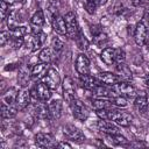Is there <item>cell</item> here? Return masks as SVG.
I'll use <instances>...</instances> for the list:
<instances>
[{
    "mask_svg": "<svg viewBox=\"0 0 149 149\" xmlns=\"http://www.w3.org/2000/svg\"><path fill=\"white\" fill-rule=\"evenodd\" d=\"M43 83H45L51 90H57L59 84H61V77H59V73L56 69H48L47 73L44 74L43 77Z\"/></svg>",
    "mask_w": 149,
    "mask_h": 149,
    "instance_id": "9c48e42d",
    "label": "cell"
},
{
    "mask_svg": "<svg viewBox=\"0 0 149 149\" xmlns=\"http://www.w3.org/2000/svg\"><path fill=\"white\" fill-rule=\"evenodd\" d=\"M10 41H12V47H13L15 50H17V49H20V48L23 45L24 37H12Z\"/></svg>",
    "mask_w": 149,
    "mask_h": 149,
    "instance_id": "60d3db41",
    "label": "cell"
},
{
    "mask_svg": "<svg viewBox=\"0 0 149 149\" xmlns=\"http://www.w3.org/2000/svg\"><path fill=\"white\" fill-rule=\"evenodd\" d=\"M63 133H64V135H65L68 139H70L71 141H74V142H78V143L85 141V135H84V133H83L79 128H77V127H74V126H72V125H66V126L64 127V129H63Z\"/></svg>",
    "mask_w": 149,
    "mask_h": 149,
    "instance_id": "30bf717a",
    "label": "cell"
},
{
    "mask_svg": "<svg viewBox=\"0 0 149 149\" xmlns=\"http://www.w3.org/2000/svg\"><path fill=\"white\" fill-rule=\"evenodd\" d=\"M144 19H146V21H147V23L149 24V13H147V12H146V15H144Z\"/></svg>",
    "mask_w": 149,
    "mask_h": 149,
    "instance_id": "681fc988",
    "label": "cell"
},
{
    "mask_svg": "<svg viewBox=\"0 0 149 149\" xmlns=\"http://www.w3.org/2000/svg\"><path fill=\"white\" fill-rule=\"evenodd\" d=\"M47 40V34H44L42 30L41 31H37V33H33V36H31V47H33V51H36L38 49H41L44 44Z\"/></svg>",
    "mask_w": 149,
    "mask_h": 149,
    "instance_id": "d6986e66",
    "label": "cell"
},
{
    "mask_svg": "<svg viewBox=\"0 0 149 149\" xmlns=\"http://www.w3.org/2000/svg\"><path fill=\"white\" fill-rule=\"evenodd\" d=\"M126 146H127V147H130V148H140V147H146L147 144H146L144 142H140V141H134V142L127 143Z\"/></svg>",
    "mask_w": 149,
    "mask_h": 149,
    "instance_id": "7bdbcfd3",
    "label": "cell"
},
{
    "mask_svg": "<svg viewBox=\"0 0 149 149\" xmlns=\"http://www.w3.org/2000/svg\"><path fill=\"white\" fill-rule=\"evenodd\" d=\"M64 47V42L59 37H54L51 41V48L55 50V52H59Z\"/></svg>",
    "mask_w": 149,
    "mask_h": 149,
    "instance_id": "f35d334b",
    "label": "cell"
},
{
    "mask_svg": "<svg viewBox=\"0 0 149 149\" xmlns=\"http://www.w3.org/2000/svg\"><path fill=\"white\" fill-rule=\"evenodd\" d=\"M107 137L109 139V141L113 143V144H118V146H126L128 143V140L122 136L120 133H116V134H106Z\"/></svg>",
    "mask_w": 149,
    "mask_h": 149,
    "instance_id": "1f68e13d",
    "label": "cell"
},
{
    "mask_svg": "<svg viewBox=\"0 0 149 149\" xmlns=\"http://www.w3.org/2000/svg\"><path fill=\"white\" fill-rule=\"evenodd\" d=\"M63 97L65 99V101L70 105L74 99H76V88H74V84L71 77L66 76L63 79Z\"/></svg>",
    "mask_w": 149,
    "mask_h": 149,
    "instance_id": "8992f818",
    "label": "cell"
},
{
    "mask_svg": "<svg viewBox=\"0 0 149 149\" xmlns=\"http://www.w3.org/2000/svg\"><path fill=\"white\" fill-rule=\"evenodd\" d=\"M91 33L93 36V42L97 45H102L105 42H107V35L102 30V28L98 24L91 26Z\"/></svg>",
    "mask_w": 149,
    "mask_h": 149,
    "instance_id": "2e32d148",
    "label": "cell"
},
{
    "mask_svg": "<svg viewBox=\"0 0 149 149\" xmlns=\"http://www.w3.org/2000/svg\"><path fill=\"white\" fill-rule=\"evenodd\" d=\"M35 144L40 148H56V140L49 133H37L35 135Z\"/></svg>",
    "mask_w": 149,
    "mask_h": 149,
    "instance_id": "52a82bcc",
    "label": "cell"
},
{
    "mask_svg": "<svg viewBox=\"0 0 149 149\" xmlns=\"http://www.w3.org/2000/svg\"><path fill=\"white\" fill-rule=\"evenodd\" d=\"M74 1H79V0H74Z\"/></svg>",
    "mask_w": 149,
    "mask_h": 149,
    "instance_id": "816d5d0a",
    "label": "cell"
},
{
    "mask_svg": "<svg viewBox=\"0 0 149 149\" xmlns=\"http://www.w3.org/2000/svg\"><path fill=\"white\" fill-rule=\"evenodd\" d=\"M108 120L115 122L118 126L128 127L133 122V115L120 109H109V118Z\"/></svg>",
    "mask_w": 149,
    "mask_h": 149,
    "instance_id": "6da1fadb",
    "label": "cell"
},
{
    "mask_svg": "<svg viewBox=\"0 0 149 149\" xmlns=\"http://www.w3.org/2000/svg\"><path fill=\"white\" fill-rule=\"evenodd\" d=\"M98 128L99 130L104 132L105 134H116L120 133V128L118 127V125L111 120H104L100 119V121H98Z\"/></svg>",
    "mask_w": 149,
    "mask_h": 149,
    "instance_id": "9a60e30c",
    "label": "cell"
},
{
    "mask_svg": "<svg viewBox=\"0 0 149 149\" xmlns=\"http://www.w3.org/2000/svg\"><path fill=\"white\" fill-rule=\"evenodd\" d=\"M10 38H12L10 31H6V30L1 31V33H0V45H1V47H3L7 42H9V41H10Z\"/></svg>",
    "mask_w": 149,
    "mask_h": 149,
    "instance_id": "ab89813d",
    "label": "cell"
},
{
    "mask_svg": "<svg viewBox=\"0 0 149 149\" xmlns=\"http://www.w3.org/2000/svg\"><path fill=\"white\" fill-rule=\"evenodd\" d=\"M17 111L19 109L15 106V104H13V105H8V104H5V102L1 104L0 113H1V116L3 119H12V118L16 116Z\"/></svg>",
    "mask_w": 149,
    "mask_h": 149,
    "instance_id": "603a6c76",
    "label": "cell"
},
{
    "mask_svg": "<svg viewBox=\"0 0 149 149\" xmlns=\"http://www.w3.org/2000/svg\"><path fill=\"white\" fill-rule=\"evenodd\" d=\"M47 9H48V14H49V16L51 17V21H52V19H54L56 15H58V14H57V12H58L57 1H56V0H49L48 6H47Z\"/></svg>",
    "mask_w": 149,
    "mask_h": 149,
    "instance_id": "836d02e7",
    "label": "cell"
},
{
    "mask_svg": "<svg viewBox=\"0 0 149 149\" xmlns=\"http://www.w3.org/2000/svg\"><path fill=\"white\" fill-rule=\"evenodd\" d=\"M65 20V24H66V35L70 38H76L78 31L80 30L79 26H78V21H77V16L73 12H68L64 16Z\"/></svg>",
    "mask_w": 149,
    "mask_h": 149,
    "instance_id": "3957f363",
    "label": "cell"
},
{
    "mask_svg": "<svg viewBox=\"0 0 149 149\" xmlns=\"http://www.w3.org/2000/svg\"><path fill=\"white\" fill-rule=\"evenodd\" d=\"M111 102L112 105L116 106V107H126L127 106V99L126 97H122V95H113L112 99H111Z\"/></svg>",
    "mask_w": 149,
    "mask_h": 149,
    "instance_id": "d590c367",
    "label": "cell"
},
{
    "mask_svg": "<svg viewBox=\"0 0 149 149\" xmlns=\"http://www.w3.org/2000/svg\"><path fill=\"white\" fill-rule=\"evenodd\" d=\"M92 92L97 98H106L112 94L113 90H109L106 86H102V84H99L94 90H92Z\"/></svg>",
    "mask_w": 149,
    "mask_h": 149,
    "instance_id": "4dcf8cb0",
    "label": "cell"
},
{
    "mask_svg": "<svg viewBox=\"0 0 149 149\" xmlns=\"http://www.w3.org/2000/svg\"><path fill=\"white\" fill-rule=\"evenodd\" d=\"M69 106L71 107L74 119H77L78 121H85L88 118V111H87L86 106L84 105V102H81L80 100L74 99Z\"/></svg>",
    "mask_w": 149,
    "mask_h": 149,
    "instance_id": "277c9868",
    "label": "cell"
},
{
    "mask_svg": "<svg viewBox=\"0 0 149 149\" xmlns=\"http://www.w3.org/2000/svg\"><path fill=\"white\" fill-rule=\"evenodd\" d=\"M47 71H48L47 63L38 62L35 65H33V68L30 70V74H31V78L33 79H40V78H43L44 77V74L47 73Z\"/></svg>",
    "mask_w": 149,
    "mask_h": 149,
    "instance_id": "44dd1931",
    "label": "cell"
},
{
    "mask_svg": "<svg viewBox=\"0 0 149 149\" xmlns=\"http://www.w3.org/2000/svg\"><path fill=\"white\" fill-rule=\"evenodd\" d=\"M130 2H132L133 6L137 7V6H141L143 3V0H130Z\"/></svg>",
    "mask_w": 149,
    "mask_h": 149,
    "instance_id": "bcb514c9",
    "label": "cell"
},
{
    "mask_svg": "<svg viewBox=\"0 0 149 149\" xmlns=\"http://www.w3.org/2000/svg\"><path fill=\"white\" fill-rule=\"evenodd\" d=\"M90 59L87 58V56H85L84 54H80L77 56V59H76V71L79 76L81 74H87L90 73Z\"/></svg>",
    "mask_w": 149,
    "mask_h": 149,
    "instance_id": "8fae6325",
    "label": "cell"
},
{
    "mask_svg": "<svg viewBox=\"0 0 149 149\" xmlns=\"http://www.w3.org/2000/svg\"><path fill=\"white\" fill-rule=\"evenodd\" d=\"M51 23H52L54 30H55L57 34H59V35H66V24H65V20H64L63 16L56 15V16L52 19Z\"/></svg>",
    "mask_w": 149,
    "mask_h": 149,
    "instance_id": "7402d4cb",
    "label": "cell"
},
{
    "mask_svg": "<svg viewBox=\"0 0 149 149\" xmlns=\"http://www.w3.org/2000/svg\"><path fill=\"white\" fill-rule=\"evenodd\" d=\"M35 112H36V116L40 118V119H49V118H51L49 108H48V105H45L43 101L37 102L35 105Z\"/></svg>",
    "mask_w": 149,
    "mask_h": 149,
    "instance_id": "484cf974",
    "label": "cell"
},
{
    "mask_svg": "<svg viewBox=\"0 0 149 149\" xmlns=\"http://www.w3.org/2000/svg\"><path fill=\"white\" fill-rule=\"evenodd\" d=\"M74 41H76V43H77V47H78L80 50H83V51L87 50V49H88V47H90V43H88L87 38L84 36V34H83V31H81V30H79V31H78V34H77V36H76V38H74Z\"/></svg>",
    "mask_w": 149,
    "mask_h": 149,
    "instance_id": "f546056e",
    "label": "cell"
},
{
    "mask_svg": "<svg viewBox=\"0 0 149 149\" xmlns=\"http://www.w3.org/2000/svg\"><path fill=\"white\" fill-rule=\"evenodd\" d=\"M48 108L50 112V115L52 119H59L62 115V109H63V104L59 99H54L48 104Z\"/></svg>",
    "mask_w": 149,
    "mask_h": 149,
    "instance_id": "ac0fdd59",
    "label": "cell"
},
{
    "mask_svg": "<svg viewBox=\"0 0 149 149\" xmlns=\"http://www.w3.org/2000/svg\"><path fill=\"white\" fill-rule=\"evenodd\" d=\"M27 33H28V29L24 26H17V27H15L14 29L10 30L12 37H24Z\"/></svg>",
    "mask_w": 149,
    "mask_h": 149,
    "instance_id": "e575fe53",
    "label": "cell"
},
{
    "mask_svg": "<svg viewBox=\"0 0 149 149\" xmlns=\"http://www.w3.org/2000/svg\"><path fill=\"white\" fill-rule=\"evenodd\" d=\"M148 97H149V88H148Z\"/></svg>",
    "mask_w": 149,
    "mask_h": 149,
    "instance_id": "f907efd6",
    "label": "cell"
},
{
    "mask_svg": "<svg viewBox=\"0 0 149 149\" xmlns=\"http://www.w3.org/2000/svg\"><path fill=\"white\" fill-rule=\"evenodd\" d=\"M3 1H6L10 7H17V6L20 7L23 2V0H3Z\"/></svg>",
    "mask_w": 149,
    "mask_h": 149,
    "instance_id": "ee69618b",
    "label": "cell"
},
{
    "mask_svg": "<svg viewBox=\"0 0 149 149\" xmlns=\"http://www.w3.org/2000/svg\"><path fill=\"white\" fill-rule=\"evenodd\" d=\"M144 84H146V86L149 88V74H147V76L144 77Z\"/></svg>",
    "mask_w": 149,
    "mask_h": 149,
    "instance_id": "c3c4849f",
    "label": "cell"
},
{
    "mask_svg": "<svg viewBox=\"0 0 149 149\" xmlns=\"http://www.w3.org/2000/svg\"><path fill=\"white\" fill-rule=\"evenodd\" d=\"M148 34H149L148 27L146 26V23H144L143 21H140V22L136 24L135 31H134V40H135V43H136L139 47L146 45V41H147V37H148Z\"/></svg>",
    "mask_w": 149,
    "mask_h": 149,
    "instance_id": "ba28073f",
    "label": "cell"
},
{
    "mask_svg": "<svg viewBox=\"0 0 149 149\" xmlns=\"http://www.w3.org/2000/svg\"><path fill=\"white\" fill-rule=\"evenodd\" d=\"M79 81H80V84H81V86H83L84 88L90 90V91L94 90L99 84H101V83L98 80V78L91 76L90 73L79 76Z\"/></svg>",
    "mask_w": 149,
    "mask_h": 149,
    "instance_id": "e0dca14e",
    "label": "cell"
},
{
    "mask_svg": "<svg viewBox=\"0 0 149 149\" xmlns=\"http://www.w3.org/2000/svg\"><path fill=\"white\" fill-rule=\"evenodd\" d=\"M55 50L52 48H43L38 54V61L43 63H50L55 57Z\"/></svg>",
    "mask_w": 149,
    "mask_h": 149,
    "instance_id": "d4e9b609",
    "label": "cell"
},
{
    "mask_svg": "<svg viewBox=\"0 0 149 149\" xmlns=\"http://www.w3.org/2000/svg\"><path fill=\"white\" fill-rule=\"evenodd\" d=\"M44 21H45V16H44L43 10H42V9L36 10V12L33 14V16L30 17V26H31L33 33L41 31V28H42V26L44 24Z\"/></svg>",
    "mask_w": 149,
    "mask_h": 149,
    "instance_id": "7c38bea8",
    "label": "cell"
},
{
    "mask_svg": "<svg viewBox=\"0 0 149 149\" xmlns=\"http://www.w3.org/2000/svg\"><path fill=\"white\" fill-rule=\"evenodd\" d=\"M35 90H36V94H37L38 101L47 102V101L50 100V98H51V88L45 83L41 81V83L36 84Z\"/></svg>",
    "mask_w": 149,
    "mask_h": 149,
    "instance_id": "4fadbf2b",
    "label": "cell"
},
{
    "mask_svg": "<svg viewBox=\"0 0 149 149\" xmlns=\"http://www.w3.org/2000/svg\"><path fill=\"white\" fill-rule=\"evenodd\" d=\"M125 59H126V54H125L123 49H121V48L115 49V61H116V63L125 62Z\"/></svg>",
    "mask_w": 149,
    "mask_h": 149,
    "instance_id": "b9f144b4",
    "label": "cell"
},
{
    "mask_svg": "<svg viewBox=\"0 0 149 149\" xmlns=\"http://www.w3.org/2000/svg\"><path fill=\"white\" fill-rule=\"evenodd\" d=\"M31 101V92L28 87H22L16 95L15 99V106L17 107L19 111H23L28 107V105Z\"/></svg>",
    "mask_w": 149,
    "mask_h": 149,
    "instance_id": "5b68a950",
    "label": "cell"
},
{
    "mask_svg": "<svg viewBox=\"0 0 149 149\" xmlns=\"http://www.w3.org/2000/svg\"><path fill=\"white\" fill-rule=\"evenodd\" d=\"M116 71H118V76L120 78H122L123 80H130L133 74H132V71L129 69L128 65L125 64V62H121V63H116Z\"/></svg>",
    "mask_w": 149,
    "mask_h": 149,
    "instance_id": "cb8c5ba5",
    "label": "cell"
},
{
    "mask_svg": "<svg viewBox=\"0 0 149 149\" xmlns=\"http://www.w3.org/2000/svg\"><path fill=\"white\" fill-rule=\"evenodd\" d=\"M97 78L101 84H104L106 86H111V87L121 80V78L113 72H100V73H98Z\"/></svg>",
    "mask_w": 149,
    "mask_h": 149,
    "instance_id": "5bb4252c",
    "label": "cell"
},
{
    "mask_svg": "<svg viewBox=\"0 0 149 149\" xmlns=\"http://www.w3.org/2000/svg\"><path fill=\"white\" fill-rule=\"evenodd\" d=\"M84 8L88 14H93L97 8L95 0H84Z\"/></svg>",
    "mask_w": 149,
    "mask_h": 149,
    "instance_id": "74e56055",
    "label": "cell"
},
{
    "mask_svg": "<svg viewBox=\"0 0 149 149\" xmlns=\"http://www.w3.org/2000/svg\"><path fill=\"white\" fill-rule=\"evenodd\" d=\"M107 1H108V0H95V3H97V6H102V5H105Z\"/></svg>",
    "mask_w": 149,
    "mask_h": 149,
    "instance_id": "7dc6e473",
    "label": "cell"
},
{
    "mask_svg": "<svg viewBox=\"0 0 149 149\" xmlns=\"http://www.w3.org/2000/svg\"><path fill=\"white\" fill-rule=\"evenodd\" d=\"M113 92H115L119 95L126 97V98H133L136 95V90L135 87L128 81V80H120L115 85L112 86Z\"/></svg>",
    "mask_w": 149,
    "mask_h": 149,
    "instance_id": "7a4b0ae2",
    "label": "cell"
},
{
    "mask_svg": "<svg viewBox=\"0 0 149 149\" xmlns=\"http://www.w3.org/2000/svg\"><path fill=\"white\" fill-rule=\"evenodd\" d=\"M56 148H58V149H65V148H66V149H71V144L68 143V142L61 141V142H57Z\"/></svg>",
    "mask_w": 149,
    "mask_h": 149,
    "instance_id": "f6af8a7d",
    "label": "cell"
},
{
    "mask_svg": "<svg viewBox=\"0 0 149 149\" xmlns=\"http://www.w3.org/2000/svg\"><path fill=\"white\" fill-rule=\"evenodd\" d=\"M101 61L106 65H114L116 64L115 61V49L114 48H105L100 54Z\"/></svg>",
    "mask_w": 149,
    "mask_h": 149,
    "instance_id": "ffe728a7",
    "label": "cell"
},
{
    "mask_svg": "<svg viewBox=\"0 0 149 149\" xmlns=\"http://www.w3.org/2000/svg\"><path fill=\"white\" fill-rule=\"evenodd\" d=\"M9 12H10V6H9L6 1L1 0V1H0V16H1V20H2V21L7 19Z\"/></svg>",
    "mask_w": 149,
    "mask_h": 149,
    "instance_id": "8d00e7d4",
    "label": "cell"
},
{
    "mask_svg": "<svg viewBox=\"0 0 149 149\" xmlns=\"http://www.w3.org/2000/svg\"><path fill=\"white\" fill-rule=\"evenodd\" d=\"M112 102L111 100H107L105 98H95L94 100H92V107L98 111V109H104V108H111Z\"/></svg>",
    "mask_w": 149,
    "mask_h": 149,
    "instance_id": "f1b7e54d",
    "label": "cell"
},
{
    "mask_svg": "<svg viewBox=\"0 0 149 149\" xmlns=\"http://www.w3.org/2000/svg\"><path fill=\"white\" fill-rule=\"evenodd\" d=\"M17 92L15 88H9L8 92H6L3 95H2V102L5 104H8V105H13L15 104V99H16V95H17Z\"/></svg>",
    "mask_w": 149,
    "mask_h": 149,
    "instance_id": "d6a6232c",
    "label": "cell"
},
{
    "mask_svg": "<svg viewBox=\"0 0 149 149\" xmlns=\"http://www.w3.org/2000/svg\"><path fill=\"white\" fill-rule=\"evenodd\" d=\"M134 106L139 113H146L148 109V98L147 95H137L134 101Z\"/></svg>",
    "mask_w": 149,
    "mask_h": 149,
    "instance_id": "4316f807",
    "label": "cell"
},
{
    "mask_svg": "<svg viewBox=\"0 0 149 149\" xmlns=\"http://www.w3.org/2000/svg\"><path fill=\"white\" fill-rule=\"evenodd\" d=\"M6 20H7V26H8V28L10 30L14 29L15 27H17L19 23H20V21H21L20 16H19V13L16 10H10Z\"/></svg>",
    "mask_w": 149,
    "mask_h": 149,
    "instance_id": "83f0119b",
    "label": "cell"
}]
</instances>
